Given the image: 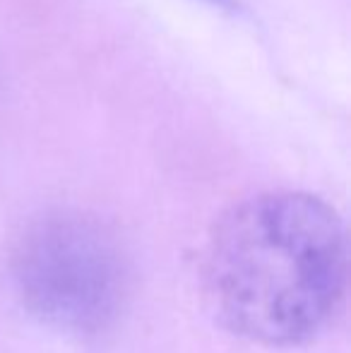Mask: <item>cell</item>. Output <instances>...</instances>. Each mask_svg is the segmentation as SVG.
Instances as JSON below:
<instances>
[{"label": "cell", "mask_w": 351, "mask_h": 353, "mask_svg": "<svg viewBox=\"0 0 351 353\" xmlns=\"http://www.w3.org/2000/svg\"><path fill=\"white\" fill-rule=\"evenodd\" d=\"M221 327L265 346L318 336L347 288V236L337 212L308 192H263L214 223L200 265Z\"/></svg>", "instance_id": "cell-1"}, {"label": "cell", "mask_w": 351, "mask_h": 353, "mask_svg": "<svg viewBox=\"0 0 351 353\" xmlns=\"http://www.w3.org/2000/svg\"><path fill=\"white\" fill-rule=\"evenodd\" d=\"M14 281L29 310L58 330L97 334L121 315L128 260L111 231L80 212L41 216L19 236Z\"/></svg>", "instance_id": "cell-2"}, {"label": "cell", "mask_w": 351, "mask_h": 353, "mask_svg": "<svg viewBox=\"0 0 351 353\" xmlns=\"http://www.w3.org/2000/svg\"><path fill=\"white\" fill-rule=\"evenodd\" d=\"M219 3H221V0H219Z\"/></svg>", "instance_id": "cell-3"}]
</instances>
